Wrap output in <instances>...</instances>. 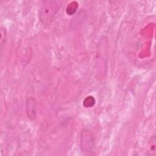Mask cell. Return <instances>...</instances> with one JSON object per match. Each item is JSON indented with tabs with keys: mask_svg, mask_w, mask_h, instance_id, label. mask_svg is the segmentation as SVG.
I'll return each mask as SVG.
<instances>
[{
	"mask_svg": "<svg viewBox=\"0 0 156 156\" xmlns=\"http://www.w3.org/2000/svg\"><path fill=\"white\" fill-rule=\"evenodd\" d=\"M59 8V4L55 1H43L39 12L41 22L45 25L49 24L58 12Z\"/></svg>",
	"mask_w": 156,
	"mask_h": 156,
	"instance_id": "obj_1",
	"label": "cell"
},
{
	"mask_svg": "<svg viewBox=\"0 0 156 156\" xmlns=\"http://www.w3.org/2000/svg\"><path fill=\"white\" fill-rule=\"evenodd\" d=\"M80 146L84 152H90L94 146V138L93 134L87 129L82 130L81 132Z\"/></svg>",
	"mask_w": 156,
	"mask_h": 156,
	"instance_id": "obj_2",
	"label": "cell"
},
{
	"mask_svg": "<svg viewBox=\"0 0 156 156\" xmlns=\"http://www.w3.org/2000/svg\"><path fill=\"white\" fill-rule=\"evenodd\" d=\"M37 104L35 99L29 98L26 101V112L27 116L29 119H33L36 117Z\"/></svg>",
	"mask_w": 156,
	"mask_h": 156,
	"instance_id": "obj_3",
	"label": "cell"
},
{
	"mask_svg": "<svg viewBox=\"0 0 156 156\" xmlns=\"http://www.w3.org/2000/svg\"><path fill=\"white\" fill-rule=\"evenodd\" d=\"M78 8V4L77 2L74 1L71 2L66 7V13L69 15H73L77 10Z\"/></svg>",
	"mask_w": 156,
	"mask_h": 156,
	"instance_id": "obj_4",
	"label": "cell"
},
{
	"mask_svg": "<svg viewBox=\"0 0 156 156\" xmlns=\"http://www.w3.org/2000/svg\"><path fill=\"white\" fill-rule=\"evenodd\" d=\"M95 104V99L93 96H89L85 98V99L83 100V104L85 107L89 108L93 106Z\"/></svg>",
	"mask_w": 156,
	"mask_h": 156,
	"instance_id": "obj_5",
	"label": "cell"
},
{
	"mask_svg": "<svg viewBox=\"0 0 156 156\" xmlns=\"http://www.w3.org/2000/svg\"><path fill=\"white\" fill-rule=\"evenodd\" d=\"M7 40V34H6V30L3 27H1V49H2L3 46L5 44Z\"/></svg>",
	"mask_w": 156,
	"mask_h": 156,
	"instance_id": "obj_6",
	"label": "cell"
},
{
	"mask_svg": "<svg viewBox=\"0 0 156 156\" xmlns=\"http://www.w3.org/2000/svg\"><path fill=\"white\" fill-rule=\"evenodd\" d=\"M155 136H152L151 137V141H150V146H149V151L150 155H155Z\"/></svg>",
	"mask_w": 156,
	"mask_h": 156,
	"instance_id": "obj_7",
	"label": "cell"
}]
</instances>
